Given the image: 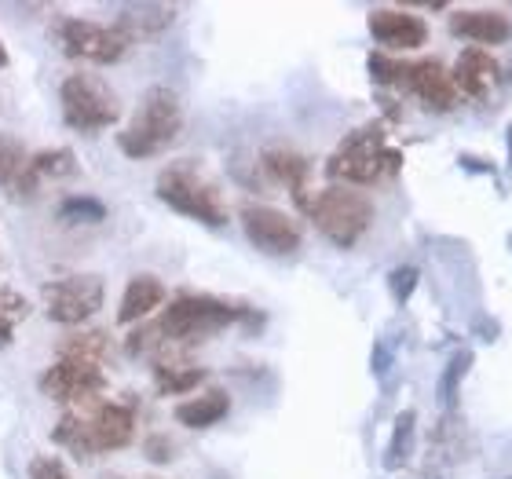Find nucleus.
Wrapping results in <instances>:
<instances>
[{"instance_id": "19", "label": "nucleus", "mask_w": 512, "mask_h": 479, "mask_svg": "<svg viewBox=\"0 0 512 479\" xmlns=\"http://www.w3.org/2000/svg\"><path fill=\"white\" fill-rule=\"evenodd\" d=\"M227 410H231V395H227L224 388H209V392L194 395V399H183V403L176 406V421H180L183 428L202 432V428L220 425L227 417Z\"/></svg>"}, {"instance_id": "29", "label": "nucleus", "mask_w": 512, "mask_h": 479, "mask_svg": "<svg viewBox=\"0 0 512 479\" xmlns=\"http://www.w3.org/2000/svg\"><path fill=\"white\" fill-rule=\"evenodd\" d=\"M388 286H392L395 300H406L417 289V267H395L392 278H388Z\"/></svg>"}, {"instance_id": "6", "label": "nucleus", "mask_w": 512, "mask_h": 479, "mask_svg": "<svg viewBox=\"0 0 512 479\" xmlns=\"http://www.w3.org/2000/svg\"><path fill=\"white\" fill-rule=\"evenodd\" d=\"M403 165L399 150L388 147L381 125H363L355 128L352 136L341 139V147L333 150L326 161V172L333 180L344 183H377L384 176H395Z\"/></svg>"}, {"instance_id": "3", "label": "nucleus", "mask_w": 512, "mask_h": 479, "mask_svg": "<svg viewBox=\"0 0 512 479\" xmlns=\"http://www.w3.org/2000/svg\"><path fill=\"white\" fill-rule=\"evenodd\" d=\"M183 132V103L172 88L158 85L139 99L136 114L118 132V150L132 161L158 158L161 150L172 147V139Z\"/></svg>"}, {"instance_id": "26", "label": "nucleus", "mask_w": 512, "mask_h": 479, "mask_svg": "<svg viewBox=\"0 0 512 479\" xmlns=\"http://www.w3.org/2000/svg\"><path fill=\"white\" fill-rule=\"evenodd\" d=\"M26 161H30V150H26V143H22L19 136L0 132V191H11V187L19 183L22 169H26Z\"/></svg>"}, {"instance_id": "25", "label": "nucleus", "mask_w": 512, "mask_h": 479, "mask_svg": "<svg viewBox=\"0 0 512 479\" xmlns=\"http://www.w3.org/2000/svg\"><path fill=\"white\" fill-rule=\"evenodd\" d=\"M414 425L417 417L414 410H403V414L395 417V428H392V443L384 450V469H403L406 461H410V450H414Z\"/></svg>"}, {"instance_id": "23", "label": "nucleus", "mask_w": 512, "mask_h": 479, "mask_svg": "<svg viewBox=\"0 0 512 479\" xmlns=\"http://www.w3.org/2000/svg\"><path fill=\"white\" fill-rule=\"evenodd\" d=\"M205 381V370L198 366H176V362H161L158 370H154V388L158 395H183L198 388Z\"/></svg>"}, {"instance_id": "17", "label": "nucleus", "mask_w": 512, "mask_h": 479, "mask_svg": "<svg viewBox=\"0 0 512 479\" xmlns=\"http://www.w3.org/2000/svg\"><path fill=\"white\" fill-rule=\"evenodd\" d=\"M161 300H165V286H161V278L136 275L125 286V293H121L118 322L121 326H139V322L150 319V315L161 308Z\"/></svg>"}, {"instance_id": "8", "label": "nucleus", "mask_w": 512, "mask_h": 479, "mask_svg": "<svg viewBox=\"0 0 512 479\" xmlns=\"http://www.w3.org/2000/svg\"><path fill=\"white\" fill-rule=\"evenodd\" d=\"M41 304H44V315L52 322H59V326H85L107 304V282L99 275H92V271L63 275L55 278V282H44Z\"/></svg>"}, {"instance_id": "7", "label": "nucleus", "mask_w": 512, "mask_h": 479, "mask_svg": "<svg viewBox=\"0 0 512 479\" xmlns=\"http://www.w3.org/2000/svg\"><path fill=\"white\" fill-rule=\"evenodd\" d=\"M59 107H63L66 128L81 136L107 132L121 121V99L110 92V85L96 74H70L59 85Z\"/></svg>"}, {"instance_id": "24", "label": "nucleus", "mask_w": 512, "mask_h": 479, "mask_svg": "<svg viewBox=\"0 0 512 479\" xmlns=\"http://www.w3.org/2000/svg\"><path fill=\"white\" fill-rule=\"evenodd\" d=\"M59 220L70 227H88V224H103L107 220V205L92 198V194H70L59 202Z\"/></svg>"}, {"instance_id": "1", "label": "nucleus", "mask_w": 512, "mask_h": 479, "mask_svg": "<svg viewBox=\"0 0 512 479\" xmlns=\"http://www.w3.org/2000/svg\"><path fill=\"white\" fill-rule=\"evenodd\" d=\"M136 406L132 399H92L85 406H74L59 417L52 428V439L66 454L77 461L99 458V454H114V450L132 447L136 439Z\"/></svg>"}, {"instance_id": "18", "label": "nucleus", "mask_w": 512, "mask_h": 479, "mask_svg": "<svg viewBox=\"0 0 512 479\" xmlns=\"http://www.w3.org/2000/svg\"><path fill=\"white\" fill-rule=\"evenodd\" d=\"M450 26H454L458 37H469V41H476V44H502L512 37L509 15H502V11H487V8L454 11Z\"/></svg>"}, {"instance_id": "9", "label": "nucleus", "mask_w": 512, "mask_h": 479, "mask_svg": "<svg viewBox=\"0 0 512 479\" xmlns=\"http://www.w3.org/2000/svg\"><path fill=\"white\" fill-rule=\"evenodd\" d=\"M52 37L59 41L66 59L96 63V66L121 63L128 55V48H132L114 26H103V22H92V19H59Z\"/></svg>"}, {"instance_id": "21", "label": "nucleus", "mask_w": 512, "mask_h": 479, "mask_svg": "<svg viewBox=\"0 0 512 479\" xmlns=\"http://www.w3.org/2000/svg\"><path fill=\"white\" fill-rule=\"evenodd\" d=\"M26 319H30V300L15 289L0 286V352L15 344V333Z\"/></svg>"}, {"instance_id": "14", "label": "nucleus", "mask_w": 512, "mask_h": 479, "mask_svg": "<svg viewBox=\"0 0 512 479\" xmlns=\"http://www.w3.org/2000/svg\"><path fill=\"white\" fill-rule=\"evenodd\" d=\"M370 33L377 44L395 48V52H410V48H421L428 41L425 19H417L414 11L403 8H377L370 15Z\"/></svg>"}, {"instance_id": "27", "label": "nucleus", "mask_w": 512, "mask_h": 479, "mask_svg": "<svg viewBox=\"0 0 512 479\" xmlns=\"http://www.w3.org/2000/svg\"><path fill=\"white\" fill-rule=\"evenodd\" d=\"M30 479H70L66 465L59 458H48V454H37L30 461Z\"/></svg>"}, {"instance_id": "2", "label": "nucleus", "mask_w": 512, "mask_h": 479, "mask_svg": "<svg viewBox=\"0 0 512 479\" xmlns=\"http://www.w3.org/2000/svg\"><path fill=\"white\" fill-rule=\"evenodd\" d=\"M246 315H253V311L238 308V304H227V300H220V297L183 293V297H176L169 308L161 311V319H154L150 326H143V330H136L128 337V352L139 355V352H147L150 344L205 341V337H213V333L242 322Z\"/></svg>"}, {"instance_id": "22", "label": "nucleus", "mask_w": 512, "mask_h": 479, "mask_svg": "<svg viewBox=\"0 0 512 479\" xmlns=\"http://www.w3.org/2000/svg\"><path fill=\"white\" fill-rule=\"evenodd\" d=\"M110 348H114V341H110L103 330H81L74 333V337H66L63 344H59V355H70V359H88V362H107Z\"/></svg>"}, {"instance_id": "11", "label": "nucleus", "mask_w": 512, "mask_h": 479, "mask_svg": "<svg viewBox=\"0 0 512 479\" xmlns=\"http://www.w3.org/2000/svg\"><path fill=\"white\" fill-rule=\"evenodd\" d=\"M242 231L267 256H293L304 242L297 220L286 216L282 209H271V205H246L242 209Z\"/></svg>"}, {"instance_id": "4", "label": "nucleus", "mask_w": 512, "mask_h": 479, "mask_svg": "<svg viewBox=\"0 0 512 479\" xmlns=\"http://www.w3.org/2000/svg\"><path fill=\"white\" fill-rule=\"evenodd\" d=\"M154 191L172 213L187 216V220H198L205 227L227 224L224 194L216 191V183L205 176L198 161H172V165H165Z\"/></svg>"}, {"instance_id": "31", "label": "nucleus", "mask_w": 512, "mask_h": 479, "mask_svg": "<svg viewBox=\"0 0 512 479\" xmlns=\"http://www.w3.org/2000/svg\"><path fill=\"white\" fill-rule=\"evenodd\" d=\"M11 63V55H8V48H4V41H0V70Z\"/></svg>"}, {"instance_id": "28", "label": "nucleus", "mask_w": 512, "mask_h": 479, "mask_svg": "<svg viewBox=\"0 0 512 479\" xmlns=\"http://www.w3.org/2000/svg\"><path fill=\"white\" fill-rule=\"evenodd\" d=\"M143 454H147L154 465H165V461H172V454H176V447H172L169 436H161V432H154V436L143 439Z\"/></svg>"}, {"instance_id": "13", "label": "nucleus", "mask_w": 512, "mask_h": 479, "mask_svg": "<svg viewBox=\"0 0 512 479\" xmlns=\"http://www.w3.org/2000/svg\"><path fill=\"white\" fill-rule=\"evenodd\" d=\"M403 88L414 92L428 110H450L458 103V88L450 81L447 66L436 59H421V63L403 66Z\"/></svg>"}, {"instance_id": "30", "label": "nucleus", "mask_w": 512, "mask_h": 479, "mask_svg": "<svg viewBox=\"0 0 512 479\" xmlns=\"http://www.w3.org/2000/svg\"><path fill=\"white\" fill-rule=\"evenodd\" d=\"M465 366H469V355H458V359H454V366L443 373V377H447V381H443V395H450V388L458 384V373L465 370Z\"/></svg>"}, {"instance_id": "15", "label": "nucleus", "mask_w": 512, "mask_h": 479, "mask_svg": "<svg viewBox=\"0 0 512 479\" xmlns=\"http://www.w3.org/2000/svg\"><path fill=\"white\" fill-rule=\"evenodd\" d=\"M450 81L458 88V96L483 99L498 85V63L483 48H465L458 55V63H454V70H450Z\"/></svg>"}, {"instance_id": "10", "label": "nucleus", "mask_w": 512, "mask_h": 479, "mask_svg": "<svg viewBox=\"0 0 512 479\" xmlns=\"http://www.w3.org/2000/svg\"><path fill=\"white\" fill-rule=\"evenodd\" d=\"M41 395L52 403L74 410L85 406L92 399H99V392L107 388V373L99 362L88 359H70V355H55V362L41 373Z\"/></svg>"}, {"instance_id": "16", "label": "nucleus", "mask_w": 512, "mask_h": 479, "mask_svg": "<svg viewBox=\"0 0 512 479\" xmlns=\"http://www.w3.org/2000/svg\"><path fill=\"white\" fill-rule=\"evenodd\" d=\"M172 22H176V8H172V4H128L118 15V22H114V30H118L128 44H136V41H150V37L165 33Z\"/></svg>"}, {"instance_id": "5", "label": "nucleus", "mask_w": 512, "mask_h": 479, "mask_svg": "<svg viewBox=\"0 0 512 479\" xmlns=\"http://www.w3.org/2000/svg\"><path fill=\"white\" fill-rule=\"evenodd\" d=\"M300 205L311 224L322 231V238H330L341 249H352L374 224V202L352 187H326L311 198H300Z\"/></svg>"}, {"instance_id": "20", "label": "nucleus", "mask_w": 512, "mask_h": 479, "mask_svg": "<svg viewBox=\"0 0 512 479\" xmlns=\"http://www.w3.org/2000/svg\"><path fill=\"white\" fill-rule=\"evenodd\" d=\"M260 165H264V172L271 176V180L282 183V187H289V191L297 194V198H300V191H304L308 176H311L308 158H304V154H297V150H289V147H271V150H264Z\"/></svg>"}, {"instance_id": "12", "label": "nucleus", "mask_w": 512, "mask_h": 479, "mask_svg": "<svg viewBox=\"0 0 512 479\" xmlns=\"http://www.w3.org/2000/svg\"><path fill=\"white\" fill-rule=\"evenodd\" d=\"M77 172V154L70 147H48V150H33L30 161H26V169H22L19 183L11 187V194L19 198V202H30L41 194L44 183H55V180H70Z\"/></svg>"}]
</instances>
